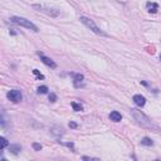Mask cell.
Listing matches in <instances>:
<instances>
[{
  "label": "cell",
  "instance_id": "obj_5",
  "mask_svg": "<svg viewBox=\"0 0 161 161\" xmlns=\"http://www.w3.org/2000/svg\"><path fill=\"white\" fill-rule=\"evenodd\" d=\"M133 102L136 103V106L142 107V106H145L146 100H145V97L141 96V94H136V96H133Z\"/></svg>",
  "mask_w": 161,
  "mask_h": 161
},
{
  "label": "cell",
  "instance_id": "obj_14",
  "mask_svg": "<svg viewBox=\"0 0 161 161\" xmlns=\"http://www.w3.org/2000/svg\"><path fill=\"white\" fill-rule=\"evenodd\" d=\"M33 73H34L35 75H37V77L39 78V79H44V75L42 74V73H39V71H38V69H34V71H33Z\"/></svg>",
  "mask_w": 161,
  "mask_h": 161
},
{
  "label": "cell",
  "instance_id": "obj_3",
  "mask_svg": "<svg viewBox=\"0 0 161 161\" xmlns=\"http://www.w3.org/2000/svg\"><path fill=\"white\" fill-rule=\"evenodd\" d=\"M8 100L11 101L14 103H18L23 100V96H22V92L18 91V90H13V91H9L8 92Z\"/></svg>",
  "mask_w": 161,
  "mask_h": 161
},
{
  "label": "cell",
  "instance_id": "obj_7",
  "mask_svg": "<svg viewBox=\"0 0 161 161\" xmlns=\"http://www.w3.org/2000/svg\"><path fill=\"white\" fill-rule=\"evenodd\" d=\"M147 9H149L150 13H156L159 10V5L156 3H147Z\"/></svg>",
  "mask_w": 161,
  "mask_h": 161
},
{
  "label": "cell",
  "instance_id": "obj_11",
  "mask_svg": "<svg viewBox=\"0 0 161 161\" xmlns=\"http://www.w3.org/2000/svg\"><path fill=\"white\" fill-rule=\"evenodd\" d=\"M71 106H72V108H73L74 111H77V112H79V111H82V110H83V107H82V104L77 103V102H72V103H71Z\"/></svg>",
  "mask_w": 161,
  "mask_h": 161
},
{
  "label": "cell",
  "instance_id": "obj_17",
  "mask_svg": "<svg viewBox=\"0 0 161 161\" xmlns=\"http://www.w3.org/2000/svg\"><path fill=\"white\" fill-rule=\"evenodd\" d=\"M69 127H72V129H75V127H77V125H75L74 122H71L69 123Z\"/></svg>",
  "mask_w": 161,
  "mask_h": 161
},
{
  "label": "cell",
  "instance_id": "obj_16",
  "mask_svg": "<svg viewBox=\"0 0 161 161\" xmlns=\"http://www.w3.org/2000/svg\"><path fill=\"white\" fill-rule=\"evenodd\" d=\"M33 147H34V150H37V151H40L42 150V145H39V143H33Z\"/></svg>",
  "mask_w": 161,
  "mask_h": 161
},
{
  "label": "cell",
  "instance_id": "obj_13",
  "mask_svg": "<svg viewBox=\"0 0 161 161\" xmlns=\"http://www.w3.org/2000/svg\"><path fill=\"white\" fill-rule=\"evenodd\" d=\"M48 92V87L47 86H40L38 88V93L39 94H45Z\"/></svg>",
  "mask_w": 161,
  "mask_h": 161
},
{
  "label": "cell",
  "instance_id": "obj_8",
  "mask_svg": "<svg viewBox=\"0 0 161 161\" xmlns=\"http://www.w3.org/2000/svg\"><path fill=\"white\" fill-rule=\"evenodd\" d=\"M9 151L13 154H19L22 151V146L20 145H10L9 146Z\"/></svg>",
  "mask_w": 161,
  "mask_h": 161
},
{
  "label": "cell",
  "instance_id": "obj_15",
  "mask_svg": "<svg viewBox=\"0 0 161 161\" xmlns=\"http://www.w3.org/2000/svg\"><path fill=\"white\" fill-rule=\"evenodd\" d=\"M49 101H51V102H55V101H57V96H55L54 93H51L49 94Z\"/></svg>",
  "mask_w": 161,
  "mask_h": 161
},
{
  "label": "cell",
  "instance_id": "obj_18",
  "mask_svg": "<svg viewBox=\"0 0 161 161\" xmlns=\"http://www.w3.org/2000/svg\"><path fill=\"white\" fill-rule=\"evenodd\" d=\"M160 61H161V55H160Z\"/></svg>",
  "mask_w": 161,
  "mask_h": 161
},
{
  "label": "cell",
  "instance_id": "obj_9",
  "mask_svg": "<svg viewBox=\"0 0 161 161\" xmlns=\"http://www.w3.org/2000/svg\"><path fill=\"white\" fill-rule=\"evenodd\" d=\"M72 75H73V78H74V84L78 87V83L83 81V75L82 74H74V73H72Z\"/></svg>",
  "mask_w": 161,
  "mask_h": 161
},
{
  "label": "cell",
  "instance_id": "obj_1",
  "mask_svg": "<svg viewBox=\"0 0 161 161\" xmlns=\"http://www.w3.org/2000/svg\"><path fill=\"white\" fill-rule=\"evenodd\" d=\"M10 22L15 23V24H18V25H20V27L30 29V30H33V32H38V27H37V25H34L30 20H28V19H25V18H20V16H11Z\"/></svg>",
  "mask_w": 161,
  "mask_h": 161
},
{
  "label": "cell",
  "instance_id": "obj_12",
  "mask_svg": "<svg viewBox=\"0 0 161 161\" xmlns=\"http://www.w3.org/2000/svg\"><path fill=\"white\" fill-rule=\"evenodd\" d=\"M8 146V141H6V139H4V137H0V149H5V147Z\"/></svg>",
  "mask_w": 161,
  "mask_h": 161
},
{
  "label": "cell",
  "instance_id": "obj_2",
  "mask_svg": "<svg viewBox=\"0 0 161 161\" xmlns=\"http://www.w3.org/2000/svg\"><path fill=\"white\" fill-rule=\"evenodd\" d=\"M81 22L83 23L84 25H86L87 28H90L91 30H93L94 33H96V34H98V35H106V33H103L102 30H101L100 28L97 27L96 24H94V22L92 20V19H90V18H86V16H81Z\"/></svg>",
  "mask_w": 161,
  "mask_h": 161
},
{
  "label": "cell",
  "instance_id": "obj_6",
  "mask_svg": "<svg viewBox=\"0 0 161 161\" xmlns=\"http://www.w3.org/2000/svg\"><path fill=\"white\" fill-rule=\"evenodd\" d=\"M110 118H111V121L118 122V121H121L122 116H121V113H120V112H117V111H113V112H111V113H110Z\"/></svg>",
  "mask_w": 161,
  "mask_h": 161
},
{
  "label": "cell",
  "instance_id": "obj_10",
  "mask_svg": "<svg viewBox=\"0 0 161 161\" xmlns=\"http://www.w3.org/2000/svg\"><path fill=\"white\" fill-rule=\"evenodd\" d=\"M141 143H142V145H145V146H152L154 145L152 140L149 139V137H143V139L141 140Z\"/></svg>",
  "mask_w": 161,
  "mask_h": 161
},
{
  "label": "cell",
  "instance_id": "obj_4",
  "mask_svg": "<svg viewBox=\"0 0 161 161\" xmlns=\"http://www.w3.org/2000/svg\"><path fill=\"white\" fill-rule=\"evenodd\" d=\"M39 57H40V61L43 62V63L45 64V65H48V67H52V68H55L57 67V64L54 63L53 61H52L51 58H48V57H45L44 54H42V53H39Z\"/></svg>",
  "mask_w": 161,
  "mask_h": 161
}]
</instances>
